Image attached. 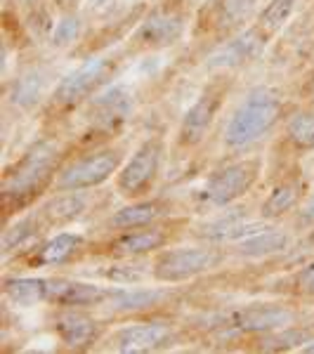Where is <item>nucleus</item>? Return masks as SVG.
Returning <instances> with one entry per match:
<instances>
[{
	"mask_svg": "<svg viewBox=\"0 0 314 354\" xmlns=\"http://www.w3.org/2000/svg\"><path fill=\"white\" fill-rule=\"evenodd\" d=\"M288 243H290L288 232L277 230V227H262V230L234 241V248L243 258H267V255L286 250Z\"/></svg>",
	"mask_w": 314,
	"mask_h": 354,
	"instance_id": "aec40b11",
	"label": "nucleus"
},
{
	"mask_svg": "<svg viewBox=\"0 0 314 354\" xmlns=\"http://www.w3.org/2000/svg\"><path fill=\"white\" fill-rule=\"evenodd\" d=\"M307 196V182L300 177H290V180L279 182L270 192V196L262 201L260 215L262 220H281L290 210H295Z\"/></svg>",
	"mask_w": 314,
	"mask_h": 354,
	"instance_id": "a211bd4d",
	"label": "nucleus"
},
{
	"mask_svg": "<svg viewBox=\"0 0 314 354\" xmlns=\"http://www.w3.org/2000/svg\"><path fill=\"white\" fill-rule=\"evenodd\" d=\"M55 333L71 350H88L100 340L102 324L78 307H64V312H59L55 319Z\"/></svg>",
	"mask_w": 314,
	"mask_h": 354,
	"instance_id": "4468645a",
	"label": "nucleus"
},
{
	"mask_svg": "<svg viewBox=\"0 0 314 354\" xmlns=\"http://www.w3.org/2000/svg\"><path fill=\"white\" fill-rule=\"evenodd\" d=\"M55 5L62 10V12H73V8H76V0H55Z\"/></svg>",
	"mask_w": 314,
	"mask_h": 354,
	"instance_id": "473e14b6",
	"label": "nucleus"
},
{
	"mask_svg": "<svg viewBox=\"0 0 314 354\" xmlns=\"http://www.w3.org/2000/svg\"><path fill=\"white\" fill-rule=\"evenodd\" d=\"M121 59L116 57H93L83 62L78 68L66 73L53 90V104L57 109H73L95 97L102 88H107L113 73L118 71Z\"/></svg>",
	"mask_w": 314,
	"mask_h": 354,
	"instance_id": "7ed1b4c3",
	"label": "nucleus"
},
{
	"mask_svg": "<svg viewBox=\"0 0 314 354\" xmlns=\"http://www.w3.org/2000/svg\"><path fill=\"white\" fill-rule=\"evenodd\" d=\"M123 151L121 149H97L85 156L76 158L55 177V189L57 192H88L95 187H102L107 180H111L113 173L121 170Z\"/></svg>",
	"mask_w": 314,
	"mask_h": 354,
	"instance_id": "39448f33",
	"label": "nucleus"
},
{
	"mask_svg": "<svg viewBox=\"0 0 314 354\" xmlns=\"http://www.w3.org/2000/svg\"><path fill=\"white\" fill-rule=\"evenodd\" d=\"M111 295V288H102L85 281H68V279H50V305L59 307H95L104 305Z\"/></svg>",
	"mask_w": 314,
	"mask_h": 354,
	"instance_id": "dca6fc26",
	"label": "nucleus"
},
{
	"mask_svg": "<svg viewBox=\"0 0 314 354\" xmlns=\"http://www.w3.org/2000/svg\"><path fill=\"white\" fill-rule=\"evenodd\" d=\"M286 137L302 151L314 149V111H295L286 121Z\"/></svg>",
	"mask_w": 314,
	"mask_h": 354,
	"instance_id": "cd10ccee",
	"label": "nucleus"
},
{
	"mask_svg": "<svg viewBox=\"0 0 314 354\" xmlns=\"http://www.w3.org/2000/svg\"><path fill=\"white\" fill-rule=\"evenodd\" d=\"M85 245V239L81 234H71V232H59L57 236L48 239L45 243H41L36 248L33 262L43 267H55V265H66L68 260H73V255L81 253Z\"/></svg>",
	"mask_w": 314,
	"mask_h": 354,
	"instance_id": "5701e85b",
	"label": "nucleus"
},
{
	"mask_svg": "<svg viewBox=\"0 0 314 354\" xmlns=\"http://www.w3.org/2000/svg\"><path fill=\"white\" fill-rule=\"evenodd\" d=\"M168 290L161 288H135V290H125V288H111V295L107 298L104 307L111 312H145L149 307H156L168 298Z\"/></svg>",
	"mask_w": 314,
	"mask_h": 354,
	"instance_id": "b1692460",
	"label": "nucleus"
},
{
	"mask_svg": "<svg viewBox=\"0 0 314 354\" xmlns=\"http://www.w3.org/2000/svg\"><path fill=\"white\" fill-rule=\"evenodd\" d=\"M298 322V314L284 305H248L230 317V326L243 333H274Z\"/></svg>",
	"mask_w": 314,
	"mask_h": 354,
	"instance_id": "f8f14e48",
	"label": "nucleus"
},
{
	"mask_svg": "<svg viewBox=\"0 0 314 354\" xmlns=\"http://www.w3.org/2000/svg\"><path fill=\"white\" fill-rule=\"evenodd\" d=\"M270 38L272 36L265 31V28L253 24L243 33L234 36L232 41L208 62V66L210 68H237V66L248 64V62L258 59V57L262 55V50L267 48Z\"/></svg>",
	"mask_w": 314,
	"mask_h": 354,
	"instance_id": "ddd939ff",
	"label": "nucleus"
},
{
	"mask_svg": "<svg viewBox=\"0 0 314 354\" xmlns=\"http://www.w3.org/2000/svg\"><path fill=\"white\" fill-rule=\"evenodd\" d=\"M59 173L57 151L48 145H38L24 153L21 161H17L15 170L5 173L3 182V208L5 215H12L24 210L28 203L36 201L41 194L55 185V177Z\"/></svg>",
	"mask_w": 314,
	"mask_h": 354,
	"instance_id": "f03ea898",
	"label": "nucleus"
},
{
	"mask_svg": "<svg viewBox=\"0 0 314 354\" xmlns=\"http://www.w3.org/2000/svg\"><path fill=\"white\" fill-rule=\"evenodd\" d=\"M31 3H36V0H31Z\"/></svg>",
	"mask_w": 314,
	"mask_h": 354,
	"instance_id": "e433bc0d",
	"label": "nucleus"
},
{
	"mask_svg": "<svg viewBox=\"0 0 314 354\" xmlns=\"http://www.w3.org/2000/svg\"><path fill=\"white\" fill-rule=\"evenodd\" d=\"M50 85V71L43 66L26 68L21 76H17L12 85L8 90V102L17 109H33L36 104H41V100L48 93Z\"/></svg>",
	"mask_w": 314,
	"mask_h": 354,
	"instance_id": "f3484780",
	"label": "nucleus"
},
{
	"mask_svg": "<svg viewBox=\"0 0 314 354\" xmlns=\"http://www.w3.org/2000/svg\"><path fill=\"white\" fill-rule=\"evenodd\" d=\"M185 33V17L173 8H156L137 26L133 43L142 50H161L178 43Z\"/></svg>",
	"mask_w": 314,
	"mask_h": 354,
	"instance_id": "9d476101",
	"label": "nucleus"
},
{
	"mask_svg": "<svg viewBox=\"0 0 314 354\" xmlns=\"http://www.w3.org/2000/svg\"><path fill=\"white\" fill-rule=\"evenodd\" d=\"M258 0H213V24L220 33H234L243 26Z\"/></svg>",
	"mask_w": 314,
	"mask_h": 354,
	"instance_id": "a878e982",
	"label": "nucleus"
},
{
	"mask_svg": "<svg viewBox=\"0 0 314 354\" xmlns=\"http://www.w3.org/2000/svg\"><path fill=\"white\" fill-rule=\"evenodd\" d=\"M3 293L17 307H36L41 302H50V279L5 277Z\"/></svg>",
	"mask_w": 314,
	"mask_h": 354,
	"instance_id": "412c9836",
	"label": "nucleus"
},
{
	"mask_svg": "<svg viewBox=\"0 0 314 354\" xmlns=\"http://www.w3.org/2000/svg\"><path fill=\"white\" fill-rule=\"evenodd\" d=\"M295 293L302 298H314V262H307L302 270L295 274Z\"/></svg>",
	"mask_w": 314,
	"mask_h": 354,
	"instance_id": "7c9ffc66",
	"label": "nucleus"
},
{
	"mask_svg": "<svg viewBox=\"0 0 314 354\" xmlns=\"http://www.w3.org/2000/svg\"><path fill=\"white\" fill-rule=\"evenodd\" d=\"M222 260H225L222 250L208 248V245L158 250L156 260L151 265V277L163 283H182L218 270Z\"/></svg>",
	"mask_w": 314,
	"mask_h": 354,
	"instance_id": "20e7f679",
	"label": "nucleus"
},
{
	"mask_svg": "<svg viewBox=\"0 0 314 354\" xmlns=\"http://www.w3.org/2000/svg\"><path fill=\"white\" fill-rule=\"evenodd\" d=\"M314 340V328H281L274 330V333H267V338H262V350L270 352H281V350H293V347H302V342H312Z\"/></svg>",
	"mask_w": 314,
	"mask_h": 354,
	"instance_id": "c85d7f7f",
	"label": "nucleus"
},
{
	"mask_svg": "<svg viewBox=\"0 0 314 354\" xmlns=\"http://www.w3.org/2000/svg\"><path fill=\"white\" fill-rule=\"evenodd\" d=\"M307 241H310V243L314 245V230H312V234H310V239H307Z\"/></svg>",
	"mask_w": 314,
	"mask_h": 354,
	"instance_id": "f704fd0d",
	"label": "nucleus"
},
{
	"mask_svg": "<svg viewBox=\"0 0 314 354\" xmlns=\"http://www.w3.org/2000/svg\"><path fill=\"white\" fill-rule=\"evenodd\" d=\"M300 350H302V352H314V345H302Z\"/></svg>",
	"mask_w": 314,
	"mask_h": 354,
	"instance_id": "72a5a7b5",
	"label": "nucleus"
},
{
	"mask_svg": "<svg viewBox=\"0 0 314 354\" xmlns=\"http://www.w3.org/2000/svg\"><path fill=\"white\" fill-rule=\"evenodd\" d=\"M45 230H50V227H48V222L43 220L41 210H36V213L17 220L15 225L8 227L3 234V253L12 255V253H17V250L28 248V245L36 243L38 239L43 236Z\"/></svg>",
	"mask_w": 314,
	"mask_h": 354,
	"instance_id": "393cba45",
	"label": "nucleus"
},
{
	"mask_svg": "<svg viewBox=\"0 0 314 354\" xmlns=\"http://www.w3.org/2000/svg\"><path fill=\"white\" fill-rule=\"evenodd\" d=\"M168 232L158 225L149 227H137V230L118 232L109 241V248L113 253L125 255V258H140L147 253H156L168 245Z\"/></svg>",
	"mask_w": 314,
	"mask_h": 354,
	"instance_id": "2eb2a0df",
	"label": "nucleus"
},
{
	"mask_svg": "<svg viewBox=\"0 0 314 354\" xmlns=\"http://www.w3.org/2000/svg\"><path fill=\"white\" fill-rule=\"evenodd\" d=\"M295 5H298V0H270V3L262 8L255 24L265 28L270 36H277V33L286 26L290 15L295 12Z\"/></svg>",
	"mask_w": 314,
	"mask_h": 354,
	"instance_id": "bb28decb",
	"label": "nucleus"
},
{
	"mask_svg": "<svg viewBox=\"0 0 314 354\" xmlns=\"http://www.w3.org/2000/svg\"><path fill=\"white\" fill-rule=\"evenodd\" d=\"M175 340V328L165 322H142L130 324L116 330L111 338V347L116 352H156L170 347Z\"/></svg>",
	"mask_w": 314,
	"mask_h": 354,
	"instance_id": "9b49d317",
	"label": "nucleus"
},
{
	"mask_svg": "<svg viewBox=\"0 0 314 354\" xmlns=\"http://www.w3.org/2000/svg\"><path fill=\"white\" fill-rule=\"evenodd\" d=\"M165 213H168V205H163L161 201H135V203H128V205H123V208H118L109 218V227L116 232L149 227V225H156Z\"/></svg>",
	"mask_w": 314,
	"mask_h": 354,
	"instance_id": "4be33fe9",
	"label": "nucleus"
},
{
	"mask_svg": "<svg viewBox=\"0 0 314 354\" xmlns=\"http://www.w3.org/2000/svg\"><path fill=\"white\" fill-rule=\"evenodd\" d=\"M300 222H302V225H312V222H314V192L310 194L307 203L302 205V210H300Z\"/></svg>",
	"mask_w": 314,
	"mask_h": 354,
	"instance_id": "2f4dec72",
	"label": "nucleus"
},
{
	"mask_svg": "<svg viewBox=\"0 0 314 354\" xmlns=\"http://www.w3.org/2000/svg\"><path fill=\"white\" fill-rule=\"evenodd\" d=\"M90 125L100 133H116L135 111V95L125 85H109L102 88L95 97L88 100Z\"/></svg>",
	"mask_w": 314,
	"mask_h": 354,
	"instance_id": "6e6552de",
	"label": "nucleus"
},
{
	"mask_svg": "<svg viewBox=\"0 0 314 354\" xmlns=\"http://www.w3.org/2000/svg\"><path fill=\"white\" fill-rule=\"evenodd\" d=\"M88 196L85 192H59L57 196L48 198L41 208V215L43 220L48 222V227H64V225H71L73 220H78L81 215H85L88 210Z\"/></svg>",
	"mask_w": 314,
	"mask_h": 354,
	"instance_id": "6ab92c4d",
	"label": "nucleus"
},
{
	"mask_svg": "<svg viewBox=\"0 0 314 354\" xmlns=\"http://www.w3.org/2000/svg\"><path fill=\"white\" fill-rule=\"evenodd\" d=\"M83 33V19L78 17L76 12H62L59 21L55 24L53 28V36L50 41L57 50H64V48H71V45L78 43Z\"/></svg>",
	"mask_w": 314,
	"mask_h": 354,
	"instance_id": "c756f323",
	"label": "nucleus"
},
{
	"mask_svg": "<svg viewBox=\"0 0 314 354\" xmlns=\"http://www.w3.org/2000/svg\"><path fill=\"white\" fill-rule=\"evenodd\" d=\"M312 93H314V78H312Z\"/></svg>",
	"mask_w": 314,
	"mask_h": 354,
	"instance_id": "c9c22d12",
	"label": "nucleus"
},
{
	"mask_svg": "<svg viewBox=\"0 0 314 354\" xmlns=\"http://www.w3.org/2000/svg\"><path fill=\"white\" fill-rule=\"evenodd\" d=\"M222 97H225V90L220 85H210L205 88L201 95L196 97V102L185 111L180 121V128H178V142L180 147H192L201 145L205 140V135L210 133L213 128L215 118L220 113V106H222Z\"/></svg>",
	"mask_w": 314,
	"mask_h": 354,
	"instance_id": "1a4fd4ad",
	"label": "nucleus"
},
{
	"mask_svg": "<svg viewBox=\"0 0 314 354\" xmlns=\"http://www.w3.org/2000/svg\"><path fill=\"white\" fill-rule=\"evenodd\" d=\"M163 161V140L149 137L133 151L116 177V189L125 198H140L156 185V177L161 173Z\"/></svg>",
	"mask_w": 314,
	"mask_h": 354,
	"instance_id": "423d86ee",
	"label": "nucleus"
},
{
	"mask_svg": "<svg viewBox=\"0 0 314 354\" xmlns=\"http://www.w3.org/2000/svg\"><path fill=\"white\" fill-rule=\"evenodd\" d=\"M284 113V95L274 88L260 85L243 97L225 125L222 145L230 151H241L260 142Z\"/></svg>",
	"mask_w": 314,
	"mask_h": 354,
	"instance_id": "f257e3e1",
	"label": "nucleus"
},
{
	"mask_svg": "<svg viewBox=\"0 0 314 354\" xmlns=\"http://www.w3.org/2000/svg\"><path fill=\"white\" fill-rule=\"evenodd\" d=\"M260 177V161L258 158H243V161L227 163L222 168L213 170L205 180L203 198L215 208H225L239 201L241 196L253 189Z\"/></svg>",
	"mask_w": 314,
	"mask_h": 354,
	"instance_id": "0eeeda50",
	"label": "nucleus"
}]
</instances>
